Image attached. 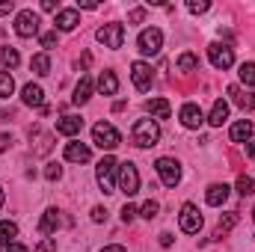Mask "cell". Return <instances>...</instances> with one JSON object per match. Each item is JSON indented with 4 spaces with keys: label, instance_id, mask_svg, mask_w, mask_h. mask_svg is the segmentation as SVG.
<instances>
[{
    "label": "cell",
    "instance_id": "obj_13",
    "mask_svg": "<svg viewBox=\"0 0 255 252\" xmlns=\"http://www.w3.org/2000/svg\"><path fill=\"white\" fill-rule=\"evenodd\" d=\"M202 122H205V113L199 110V104H184L181 107V125L184 127L196 130V127H202Z\"/></svg>",
    "mask_w": 255,
    "mask_h": 252
},
{
    "label": "cell",
    "instance_id": "obj_24",
    "mask_svg": "<svg viewBox=\"0 0 255 252\" xmlns=\"http://www.w3.org/2000/svg\"><path fill=\"white\" fill-rule=\"evenodd\" d=\"M235 226H238V214H235V211L223 214V217H220V223H217V232H214V238H223V235H226V232H232Z\"/></svg>",
    "mask_w": 255,
    "mask_h": 252
},
{
    "label": "cell",
    "instance_id": "obj_15",
    "mask_svg": "<svg viewBox=\"0 0 255 252\" xmlns=\"http://www.w3.org/2000/svg\"><path fill=\"white\" fill-rule=\"evenodd\" d=\"M60 223H63V217H60V211H57V208H48V211L42 214V223H39V232H42V235H57V229H60Z\"/></svg>",
    "mask_w": 255,
    "mask_h": 252
},
{
    "label": "cell",
    "instance_id": "obj_36",
    "mask_svg": "<svg viewBox=\"0 0 255 252\" xmlns=\"http://www.w3.org/2000/svg\"><path fill=\"white\" fill-rule=\"evenodd\" d=\"M36 252H57V238H45V241H39Z\"/></svg>",
    "mask_w": 255,
    "mask_h": 252
},
{
    "label": "cell",
    "instance_id": "obj_11",
    "mask_svg": "<svg viewBox=\"0 0 255 252\" xmlns=\"http://www.w3.org/2000/svg\"><path fill=\"white\" fill-rule=\"evenodd\" d=\"M130 80L139 92L151 89V65L148 63H130Z\"/></svg>",
    "mask_w": 255,
    "mask_h": 252
},
{
    "label": "cell",
    "instance_id": "obj_28",
    "mask_svg": "<svg viewBox=\"0 0 255 252\" xmlns=\"http://www.w3.org/2000/svg\"><path fill=\"white\" fill-rule=\"evenodd\" d=\"M15 238H18V226L9 223V220H0V247L3 244H12Z\"/></svg>",
    "mask_w": 255,
    "mask_h": 252
},
{
    "label": "cell",
    "instance_id": "obj_30",
    "mask_svg": "<svg viewBox=\"0 0 255 252\" xmlns=\"http://www.w3.org/2000/svg\"><path fill=\"white\" fill-rule=\"evenodd\" d=\"M175 65H178V71H196L199 68V57L196 54H181Z\"/></svg>",
    "mask_w": 255,
    "mask_h": 252
},
{
    "label": "cell",
    "instance_id": "obj_20",
    "mask_svg": "<svg viewBox=\"0 0 255 252\" xmlns=\"http://www.w3.org/2000/svg\"><path fill=\"white\" fill-rule=\"evenodd\" d=\"M229 136H232V142H247V139L253 136V122H250V119L235 122V125H232V130H229Z\"/></svg>",
    "mask_w": 255,
    "mask_h": 252
},
{
    "label": "cell",
    "instance_id": "obj_35",
    "mask_svg": "<svg viewBox=\"0 0 255 252\" xmlns=\"http://www.w3.org/2000/svg\"><path fill=\"white\" fill-rule=\"evenodd\" d=\"M60 175H63V166H60V163H48V169H45V178H48V181H57Z\"/></svg>",
    "mask_w": 255,
    "mask_h": 252
},
{
    "label": "cell",
    "instance_id": "obj_5",
    "mask_svg": "<svg viewBox=\"0 0 255 252\" xmlns=\"http://www.w3.org/2000/svg\"><path fill=\"white\" fill-rule=\"evenodd\" d=\"M154 169H157V175H160V181H163L166 187H178V184H181V163H178V160L160 157V160L154 163Z\"/></svg>",
    "mask_w": 255,
    "mask_h": 252
},
{
    "label": "cell",
    "instance_id": "obj_17",
    "mask_svg": "<svg viewBox=\"0 0 255 252\" xmlns=\"http://www.w3.org/2000/svg\"><path fill=\"white\" fill-rule=\"evenodd\" d=\"M80 127H83V119H80V116H60V119H57V130L65 133V136L80 133Z\"/></svg>",
    "mask_w": 255,
    "mask_h": 252
},
{
    "label": "cell",
    "instance_id": "obj_27",
    "mask_svg": "<svg viewBox=\"0 0 255 252\" xmlns=\"http://www.w3.org/2000/svg\"><path fill=\"white\" fill-rule=\"evenodd\" d=\"M18 63H21L18 51H15V48H9V45H0V65H6V68H15Z\"/></svg>",
    "mask_w": 255,
    "mask_h": 252
},
{
    "label": "cell",
    "instance_id": "obj_23",
    "mask_svg": "<svg viewBox=\"0 0 255 252\" xmlns=\"http://www.w3.org/2000/svg\"><path fill=\"white\" fill-rule=\"evenodd\" d=\"M89 98H92V80H89V77H80V83L74 86L71 101H74V104H86Z\"/></svg>",
    "mask_w": 255,
    "mask_h": 252
},
{
    "label": "cell",
    "instance_id": "obj_49",
    "mask_svg": "<svg viewBox=\"0 0 255 252\" xmlns=\"http://www.w3.org/2000/svg\"><path fill=\"white\" fill-rule=\"evenodd\" d=\"M247 154H250V157H253V160H255V139H253V142H250V148H247Z\"/></svg>",
    "mask_w": 255,
    "mask_h": 252
},
{
    "label": "cell",
    "instance_id": "obj_6",
    "mask_svg": "<svg viewBox=\"0 0 255 252\" xmlns=\"http://www.w3.org/2000/svg\"><path fill=\"white\" fill-rule=\"evenodd\" d=\"M119 190L125 193L128 199L139 193V172H136V166H133L130 160L119 163Z\"/></svg>",
    "mask_w": 255,
    "mask_h": 252
},
{
    "label": "cell",
    "instance_id": "obj_47",
    "mask_svg": "<svg viewBox=\"0 0 255 252\" xmlns=\"http://www.w3.org/2000/svg\"><path fill=\"white\" fill-rule=\"evenodd\" d=\"M160 244H163V247H172V235H169V232H163V235H160Z\"/></svg>",
    "mask_w": 255,
    "mask_h": 252
},
{
    "label": "cell",
    "instance_id": "obj_3",
    "mask_svg": "<svg viewBox=\"0 0 255 252\" xmlns=\"http://www.w3.org/2000/svg\"><path fill=\"white\" fill-rule=\"evenodd\" d=\"M92 142H95L98 148H107V151H113V148L122 142V136H119V130L110 125V122H98V125L92 127Z\"/></svg>",
    "mask_w": 255,
    "mask_h": 252
},
{
    "label": "cell",
    "instance_id": "obj_37",
    "mask_svg": "<svg viewBox=\"0 0 255 252\" xmlns=\"http://www.w3.org/2000/svg\"><path fill=\"white\" fill-rule=\"evenodd\" d=\"M128 21H130V24H139V21H145V9H142V6L130 9V12H128Z\"/></svg>",
    "mask_w": 255,
    "mask_h": 252
},
{
    "label": "cell",
    "instance_id": "obj_4",
    "mask_svg": "<svg viewBox=\"0 0 255 252\" xmlns=\"http://www.w3.org/2000/svg\"><path fill=\"white\" fill-rule=\"evenodd\" d=\"M95 36H98V42H101L104 48L119 51V48H122V42H125V27H122L119 21H113V24H104Z\"/></svg>",
    "mask_w": 255,
    "mask_h": 252
},
{
    "label": "cell",
    "instance_id": "obj_41",
    "mask_svg": "<svg viewBox=\"0 0 255 252\" xmlns=\"http://www.w3.org/2000/svg\"><path fill=\"white\" fill-rule=\"evenodd\" d=\"M136 214H139V211H136L133 205H125V208H122V223H130V220H133Z\"/></svg>",
    "mask_w": 255,
    "mask_h": 252
},
{
    "label": "cell",
    "instance_id": "obj_7",
    "mask_svg": "<svg viewBox=\"0 0 255 252\" xmlns=\"http://www.w3.org/2000/svg\"><path fill=\"white\" fill-rule=\"evenodd\" d=\"M15 33L21 39H30V36H39V15L33 9H21L15 15Z\"/></svg>",
    "mask_w": 255,
    "mask_h": 252
},
{
    "label": "cell",
    "instance_id": "obj_2",
    "mask_svg": "<svg viewBox=\"0 0 255 252\" xmlns=\"http://www.w3.org/2000/svg\"><path fill=\"white\" fill-rule=\"evenodd\" d=\"M116 169H119V163H116L113 154H107V157L98 163L95 178H98V187L104 190V193H116Z\"/></svg>",
    "mask_w": 255,
    "mask_h": 252
},
{
    "label": "cell",
    "instance_id": "obj_8",
    "mask_svg": "<svg viewBox=\"0 0 255 252\" xmlns=\"http://www.w3.org/2000/svg\"><path fill=\"white\" fill-rule=\"evenodd\" d=\"M136 45H139V54L154 57V54H160V48H163V33H160L157 27H148V30H142V33H139Z\"/></svg>",
    "mask_w": 255,
    "mask_h": 252
},
{
    "label": "cell",
    "instance_id": "obj_40",
    "mask_svg": "<svg viewBox=\"0 0 255 252\" xmlns=\"http://www.w3.org/2000/svg\"><path fill=\"white\" fill-rule=\"evenodd\" d=\"M0 252H30L24 244H18V241H12V244H3L0 247Z\"/></svg>",
    "mask_w": 255,
    "mask_h": 252
},
{
    "label": "cell",
    "instance_id": "obj_16",
    "mask_svg": "<svg viewBox=\"0 0 255 252\" xmlns=\"http://www.w3.org/2000/svg\"><path fill=\"white\" fill-rule=\"evenodd\" d=\"M89 157H92L89 145H83V142H68V145H65V160H71V163H86Z\"/></svg>",
    "mask_w": 255,
    "mask_h": 252
},
{
    "label": "cell",
    "instance_id": "obj_25",
    "mask_svg": "<svg viewBox=\"0 0 255 252\" xmlns=\"http://www.w3.org/2000/svg\"><path fill=\"white\" fill-rule=\"evenodd\" d=\"M30 71H36L39 77L51 74V57H48V54H36V57L30 60Z\"/></svg>",
    "mask_w": 255,
    "mask_h": 252
},
{
    "label": "cell",
    "instance_id": "obj_21",
    "mask_svg": "<svg viewBox=\"0 0 255 252\" xmlns=\"http://www.w3.org/2000/svg\"><path fill=\"white\" fill-rule=\"evenodd\" d=\"M226 199H229V184H211L208 193H205V202L214 205V208H220Z\"/></svg>",
    "mask_w": 255,
    "mask_h": 252
},
{
    "label": "cell",
    "instance_id": "obj_44",
    "mask_svg": "<svg viewBox=\"0 0 255 252\" xmlns=\"http://www.w3.org/2000/svg\"><path fill=\"white\" fill-rule=\"evenodd\" d=\"M42 9H45V12H60V9H57V3H54V0H42Z\"/></svg>",
    "mask_w": 255,
    "mask_h": 252
},
{
    "label": "cell",
    "instance_id": "obj_45",
    "mask_svg": "<svg viewBox=\"0 0 255 252\" xmlns=\"http://www.w3.org/2000/svg\"><path fill=\"white\" fill-rule=\"evenodd\" d=\"M12 145V136H6V133H0V151H6Z\"/></svg>",
    "mask_w": 255,
    "mask_h": 252
},
{
    "label": "cell",
    "instance_id": "obj_10",
    "mask_svg": "<svg viewBox=\"0 0 255 252\" xmlns=\"http://www.w3.org/2000/svg\"><path fill=\"white\" fill-rule=\"evenodd\" d=\"M208 60L214 68H232L235 65V51L229 48V45H220V42H214V45H208Z\"/></svg>",
    "mask_w": 255,
    "mask_h": 252
},
{
    "label": "cell",
    "instance_id": "obj_1",
    "mask_svg": "<svg viewBox=\"0 0 255 252\" xmlns=\"http://www.w3.org/2000/svg\"><path fill=\"white\" fill-rule=\"evenodd\" d=\"M130 139H133V145H139V148H151V145H157V139H160V127L154 119H139L133 130H130Z\"/></svg>",
    "mask_w": 255,
    "mask_h": 252
},
{
    "label": "cell",
    "instance_id": "obj_26",
    "mask_svg": "<svg viewBox=\"0 0 255 252\" xmlns=\"http://www.w3.org/2000/svg\"><path fill=\"white\" fill-rule=\"evenodd\" d=\"M229 95L235 98V104H241L244 110H255V95H244L238 86H229Z\"/></svg>",
    "mask_w": 255,
    "mask_h": 252
},
{
    "label": "cell",
    "instance_id": "obj_12",
    "mask_svg": "<svg viewBox=\"0 0 255 252\" xmlns=\"http://www.w3.org/2000/svg\"><path fill=\"white\" fill-rule=\"evenodd\" d=\"M54 24H57L60 33H71V30L80 24V12H77V9H60L57 18H54Z\"/></svg>",
    "mask_w": 255,
    "mask_h": 252
},
{
    "label": "cell",
    "instance_id": "obj_48",
    "mask_svg": "<svg viewBox=\"0 0 255 252\" xmlns=\"http://www.w3.org/2000/svg\"><path fill=\"white\" fill-rule=\"evenodd\" d=\"M101 252H125V247H119V244H110V247H104Z\"/></svg>",
    "mask_w": 255,
    "mask_h": 252
},
{
    "label": "cell",
    "instance_id": "obj_34",
    "mask_svg": "<svg viewBox=\"0 0 255 252\" xmlns=\"http://www.w3.org/2000/svg\"><path fill=\"white\" fill-rule=\"evenodd\" d=\"M187 9H190L193 15H205V12L211 9V3H208V0H190V3H187Z\"/></svg>",
    "mask_w": 255,
    "mask_h": 252
},
{
    "label": "cell",
    "instance_id": "obj_43",
    "mask_svg": "<svg viewBox=\"0 0 255 252\" xmlns=\"http://www.w3.org/2000/svg\"><path fill=\"white\" fill-rule=\"evenodd\" d=\"M12 9H15V3H12V0H0V15H9Z\"/></svg>",
    "mask_w": 255,
    "mask_h": 252
},
{
    "label": "cell",
    "instance_id": "obj_50",
    "mask_svg": "<svg viewBox=\"0 0 255 252\" xmlns=\"http://www.w3.org/2000/svg\"><path fill=\"white\" fill-rule=\"evenodd\" d=\"M3 202H6V193H3V187H0V208H3Z\"/></svg>",
    "mask_w": 255,
    "mask_h": 252
},
{
    "label": "cell",
    "instance_id": "obj_38",
    "mask_svg": "<svg viewBox=\"0 0 255 252\" xmlns=\"http://www.w3.org/2000/svg\"><path fill=\"white\" fill-rule=\"evenodd\" d=\"M36 139H39V148H36V151H39V154H45V151L51 148V136H48V133H39V130H36Z\"/></svg>",
    "mask_w": 255,
    "mask_h": 252
},
{
    "label": "cell",
    "instance_id": "obj_51",
    "mask_svg": "<svg viewBox=\"0 0 255 252\" xmlns=\"http://www.w3.org/2000/svg\"><path fill=\"white\" fill-rule=\"evenodd\" d=\"M253 220H255V205H253Z\"/></svg>",
    "mask_w": 255,
    "mask_h": 252
},
{
    "label": "cell",
    "instance_id": "obj_19",
    "mask_svg": "<svg viewBox=\"0 0 255 252\" xmlns=\"http://www.w3.org/2000/svg\"><path fill=\"white\" fill-rule=\"evenodd\" d=\"M145 110H148V116H154V119H169V113H172V107H169L166 98H151V101L145 104Z\"/></svg>",
    "mask_w": 255,
    "mask_h": 252
},
{
    "label": "cell",
    "instance_id": "obj_31",
    "mask_svg": "<svg viewBox=\"0 0 255 252\" xmlns=\"http://www.w3.org/2000/svg\"><path fill=\"white\" fill-rule=\"evenodd\" d=\"M238 193H241V196H253L255 193V181L250 175H241V178H238Z\"/></svg>",
    "mask_w": 255,
    "mask_h": 252
},
{
    "label": "cell",
    "instance_id": "obj_18",
    "mask_svg": "<svg viewBox=\"0 0 255 252\" xmlns=\"http://www.w3.org/2000/svg\"><path fill=\"white\" fill-rule=\"evenodd\" d=\"M98 89H101V95H116V92H119V77H116V71H101Z\"/></svg>",
    "mask_w": 255,
    "mask_h": 252
},
{
    "label": "cell",
    "instance_id": "obj_33",
    "mask_svg": "<svg viewBox=\"0 0 255 252\" xmlns=\"http://www.w3.org/2000/svg\"><path fill=\"white\" fill-rule=\"evenodd\" d=\"M157 211H160V205L148 199V202H145V205L139 208V217H145V220H154V217H157Z\"/></svg>",
    "mask_w": 255,
    "mask_h": 252
},
{
    "label": "cell",
    "instance_id": "obj_22",
    "mask_svg": "<svg viewBox=\"0 0 255 252\" xmlns=\"http://www.w3.org/2000/svg\"><path fill=\"white\" fill-rule=\"evenodd\" d=\"M226 119H229V101L217 98V101H214V107H211V116H208V122H211L214 127H220Z\"/></svg>",
    "mask_w": 255,
    "mask_h": 252
},
{
    "label": "cell",
    "instance_id": "obj_42",
    "mask_svg": "<svg viewBox=\"0 0 255 252\" xmlns=\"http://www.w3.org/2000/svg\"><path fill=\"white\" fill-rule=\"evenodd\" d=\"M92 220H95V223H104V220H107V211H104L101 205H98V208H92Z\"/></svg>",
    "mask_w": 255,
    "mask_h": 252
},
{
    "label": "cell",
    "instance_id": "obj_46",
    "mask_svg": "<svg viewBox=\"0 0 255 252\" xmlns=\"http://www.w3.org/2000/svg\"><path fill=\"white\" fill-rule=\"evenodd\" d=\"M77 6H80V9H98V3H95V0H80Z\"/></svg>",
    "mask_w": 255,
    "mask_h": 252
},
{
    "label": "cell",
    "instance_id": "obj_39",
    "mask_svg": "<svg viewBox=\"0 0 255 252\" xmlns=\"http://www.w3.org/2000/svg\"><path fill=\"white\" fill-rule=\"evenodd\" d=\"M39 42H42V48H48V51H51V48L57 45V30H51V33H45V36H42Z\"/></svg>",
    "mask_w": 255,
    "mask_h": 252
},
{
    "label": "cell",
    "instance_id": "obj_32",
    "mask_svg": "<svg viewBox=\"0 0 255 252\" xmlns=\"http://www.w3.org/2000/svg\"><path fill=\"white\" fill-rule=\"evenodd\" d=\"M241 80L247 86H255V63H244L241 65Z\"/></svg>",
    "mask_w": 255,
    "mask_h": 252
},
{
    "label": "cell",
    "instance_id": "obj_14",
    "mask_svg": "<svg viewBox=\"0 0 255 252\" xmlns=\"http://www.w3.org/2000/svg\"><path fill=\"white\" fill-rule=\"evenodd\" d=\"M21 101H24L27 107H45V92H42V86L27 83V86L21 89Z\"/></svg>",
    "mask_w": 255,
    "mask_h": 252
},
{
    "label": "cell",
    "instance_id": "obj_29",
    "mask_svg": "<svg viewBox=\"0 0 255 252\" xmlns=\"http://www.w3.org/2000/svg\"><path fill=\"white\" fill-rule=\"evenodd\" d=\"M15 92V80H12V74L9 71H3L0 68V98H9Z\"/></svg>",
    "mask_w": 255,
    "mask_h": 252
},
{
    "label": "cell",
    "instance_id": "obj_9",
    "mask_svg": "<svg viewBox=\"0 0 255 252\" xmlns=\"http://www.w3.org/2000/svg\"><path fill=\"white\" fill-rule=\"evenodd\" d=\"M178 226H181V232H187V235H196V232L202 229V214H199V208H196L193 202H184V205H181Z\"/></svg>",
    "mask_w": 255,
    "mask_h": 252
}]
</instances>
